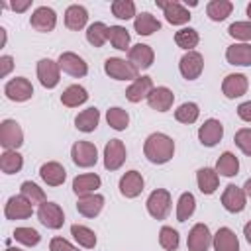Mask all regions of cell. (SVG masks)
<instances>
[{"label":"cell","mask_w":251,"mask_h":251,"mask_svg":"<svg viewBox=\"0 0 251 251\" xmlns=\"http://www.w3.org/2000/svg\"><path fill=\"white\" fill-rule=\"evenodd\" d=\"M143 155L153 165H165L175 155V141L167 133L155 131L151 133L143 143Z\"/></svg>","instance_id":"cell-1"},{"label":"cell","mask_w":251,"mask_h":251,"mask_svg":"<svg viewBox=\"0 0 251 251\" xmlns=\"http://www.w3.org/2000/svg\"><path fill=\"white\" fill-rule=\"evenodd\" d=\"M104 73L110 78H116V80H135V78H139V71L129 61L120 59V57H108L104 61Z\"/></svg>","instance_id":"cell-2"},{"label":"cell","mask_w":251,"mask_h":251,"mask_svg":"<svg viewBox=\"0 0 251 251\" xmlns=\"http://www.w3.org/2000/svg\"><path fill=\"white\" fill-rule=\"evenodd\" d=\"M147 212L151 218L155 220H165L171 212V192L165 188H155L149 196H147Z\"/></svg>","instance_id":"cell-3"},{"label":"cell","mask_w":251,"mask_h":251,"mask_svg":"<svg viewBox=\"0 0 251 251\" xmlns=\"http://www.w3.org/2000/svg\"><path fill=\"white\" fill-rule=\"evenodd\" d=\"M0 145L10 151H18L24 145V131L16 120H2L0 124Z\"/></svg>","instance_id":"cell-4"},{"label":"cell","mask_w":251,"mask_h":251,"mask_svg":"<svg viewBox=\"0 0 251 251\" xmlns=\"http://www.w3.org/2000/svg\"><path fill=\"white\" fill-rule=\"evenodd\" d=\"M71 157H73V163L76 167L88 169V167H94L96 165V161H98V149L90 141H76L71 147Z\"/></svg>","instance_id":"cell-5"},{"label":"cell","mask_w":251,"mask_h":251,"mask_svg":"<svg viewBox=\"0 0 251 251\" xmlns=\"http://www.w3.org/2000/svg\"><path fill=\"white\" fill-rule=\"evenodd\" d=\"M4 94L12 102H25L33 96V86L25 76H16L4 84Z\"/></svg>","instance_id":"cell-6"},{"label":"cell","mask_w":251,"mask_h":251,"mask_svg":"<svg viewBox=\"0 0 251 251\" xmlns=\"http://www.w3.org/2000/svg\"><path fill=\"white\" fill-rule=\"evenodd\" d=\"M126 145L122 139H110L104 147V169L106 171H118L126 163Z\"/></svg>","instance_id":"cell-7"},{"label":"cell","mask_w":251,"mask_h":251,"mask_svg":"<svg viewBox=\"0 0 251 251\" xmlns=\"http://www.w3.org/2000/svg\"><path fill=\"white\" fill-rule=\"evenodd\" d=\"M178 71L186 80H196L204 71V57L198 51H186L180 57Z\"/></svg>","instance_id":"cell-8"},{"label":"cell","mask_w":251,"mask_h":251,"mask_svg":"<svg viewBox=\"0 0 251 251\" xmlns=\"http://www.w3.org/2000/svg\"><path fill=\"white\" fill-rule=\"evenodd\" d=\"M37 78L41 82V86L45 88H55L61 80V67L57 61L53 59H39L37 61Z\"/></svg>","instance_id":"cell-9"},{"label":"cell","mask_w":251,"mask_h":251,"mask_svg":"<svg viewBox=\"0 0 251 251\" xmlns=\"http://www.w3.org/2000/svg\"><path fill=\"white\" fill-rule=\"evenodd\" d=\"M37 220L45 227H49V229H59L65 224V214H63V210H61L59 204H55V202H43L37 208Z\"/></svg>","instance_id":"cell-10"},{"label":"cell","mask_w":251,"mask_h":251,"mask_svg":"<svg viewBox=\"0 0 251 251\" xmlns=\"http://www.w3.org/2000/svg\"><path fill=\"white\" fill-rule=\"evenodd\" d=\"M31 214H33V204L25 196H22V194L10 196L6 206H4V216L8 220H25Z\"/></svg>","instance_id":"cell-11"},{"label":"cell","mask_w":251,"mask_h":251,"mask_svg":"<svg viewBox=\"0 0 251 251\" xmlns=\"http://www.w3.org/2000/svg\"><path fill=\"white\" fill-rule=\"evenodd\" d=\"M29 24H31L33 29H37L41 33H49L57 25V14L49 6H39V8L33 10V14L29 18Z\"/></svg>","instance_id":"cell-12"},{"label":"cell","mask_w":251,"mask_h":251,"mask_svg":"<svg viewBox=\"0 0 251 251\" xmlns=\"http://www.w3.org/2000/svg\"><path fill=\"white\" fill-rule=\"evenodd\" d=\"M245 204H247V196L243 192V188L235 186V184H227L224 188V194H222V206L229 212V214H239L245 210Z\"/></svg>","instance_id":"cell-13"},{"label":"cell","mask_w":251,"mask_h":251,"mask_svg":"<svg viewBox=\"0 0 251 251\" xmlns=\"http://www.w3.org/2000/svg\"><path fill=\"white\" fill-rule=\"evenodd\" d=\"M212 237L214 235L210 233V227L206 224H196L188 231L186 247H188V251H208L212 245Z\"/></svg>","instance_id":"cell-14"},{"label":"cell","mask_w":251,"mask_h":251,"mask_svg":"<svg viewBox=\"0 0 251 251\" xmlns=\"http://www.w3.org/2000/svg\"><path fill=\"white\" fill-rule=\"evenodd\" d=\"M159 8H163L165 12V20L173 25H182V24H188L190 22V12L176 0H171V2H165V0H157L155 2Z\"/></svg>","instance_id":"cell-15"},{"label":"cell","mask_w":251,"mask_h":251,"mask_svg":"<svg viewBox=\"0 0 251 251\" xmlns=\"http://www.w3.org/2000/svg\"><path fill=\"white\" fill-rule=\"evenodd\" d=\"M222 137H224V126H222V122L216 120V118L206 120V122L198 127V139H200V143L206 145V147L218 145V143L222 141Z\"/></svg>","instance_id":"cell-16"},{"label":"cell","mask_w":251,"mask_h":251,"mask_svg":"<svg viewBox=\"0 0 251 251\" xmlns=\"http://www.w3.org/2000/svg\"><path fill=\"white\" fill-rule=\"evenodd\" d=\"M59 67H61V71L63 73H67V75H71V76H84L86 73H88V65H86V61L82 59V57H78L76 53H73V51H65V53H61L59 55Z\"/></svg>","instance_id":"cell-17"},{"label":"cell","mask_w":251,"mask_h":251,"mask_svg":"<svg viewBox=\"0 0 251 251\" xmlns=\"http://www.w3.org/2000/svg\"><path fill=\"white\" fill-rule=\"evenodd\" d=\"M247 88H249V80H247V76L241 75V73H231V75H227V76L224 78V82H222V92H224V96L229 98V100L241 98V96L247 92Z\"/></svg>","instance_id":"cell-18"},{"label":"cell","mask_w":251,"mask_h":251,"mask_svg":"<svg viewBox=\"0 0 251 251\" xmlns=\"http://www.w3.org/2000/svg\"><path fill=\"white\" fill-rule=\"evenodd\" d=\"M153 59H155V53L149 45L145 43H137L133 47H129L127 51V61L137 69V71H145L153 65Z\"/></svg>","instance_id":"cell-19"},{"label":"cell","mask_w":251,"mask_h":251,"mask_svg":"<svg viewBox=\"0 0 251 251\" xmlns=\"http://www.w3.org/2000/svg\"><path fill=\"white\" fill-rule=\"evenodd\" d=\"M145 180L141 176L139 171H127L122 178H120V194L126 198H135L143 192Z\"/></svg>","instance_id":"cell-20"},{"label":"cell","mask_w":251,"mask_h":251,"mask_svg":"<svg viewBox=\"0 0 251 251\" xmlns=\"http://www.w3.org/2000/svg\"><path fill=\"white\" fill-rule=\"evenodd\" d=\"M39 176L47 186H61L67 178V171L57 161H47L39 167Z\"/></svg>","instance_id":"cell-21"},{"label":"cell","mask_w":251,"mask_h":251,"mask_svg":"<svg viewBox=\"0 0 251 251\" xmlns=\"http://www.w3.org/2000/svg\"><path fill=\"white\" fill-rule=\"evenodd\" d=\"M173 102H175V94L171 88L167 86H155L151 90V94L147 96V104L151 110H157V112H167L173 108Z\"/></svg>","instance_id":"cell-22"},{"label":"cell","mask_w":251,"mask_h":251,"mask_svg":"<svg viewBox=\"0 0 251 251\" xmlns=\"http://www.w3.org/2000/svg\"><path fill=\"white\" fill-rule=\"evenodd\" d=\"M102 208H104V196L98 194V192L78 196V200H76V210L84 218H96L102 212Z\"/></svg>","instance_id":"cell-23"},{"label":"cell","mask_w":251,"mask_h":251,"mask_svg":"<svg viewBox=\"0 0 251 251\" xmlns=\"http://www.w3.org/2000/svg\"><path fill=\"white\" fill-rule=\"evenodd\" d=\"M153 88H155V86H153L151 76H139V78H135V80L126 88V98H127L129 102L137 104V102H141V100H147V96L151 94Z\"/></svg>","instance_id":"cell-24"},{"label":"cell","mask_w":251,"mask_h":251,"mask_svg":"<svg viewBox=\"0 0 251 251\" xmlns=\"http://www.w3.org/2000/svg\"><path fill=\"white\" fill-rule=\"evenodd\" d=\"M226 61L237 67L251 65V43H233L226 49Z\"/></svg>","instance_id":"cell-25"},{"label":"cell","mask_w":251,"mask_h":251,"mask_svg":"<svg viewBox=\"0 0 251 251\" xmlns=\"http://www.w3.org/2000/svg\"><path fill=\"white\" fill-rule=\"evenodd\" d=\"M214 251H239V239L229 227H220L212 237Z\"/></svg>","instance_id":"cell-26"},{"label":"cell","mask_w":251,"mask_h":251,"mask_svg":"<svg viewBox=\"0 0 251 251\" xmlns=\"http://www.w3.org/2000/svg\"><path fill=\"white\" fill-rule=\"evenodd\" d=\"M100 184H102V180L98 175L84 173V175H78L73 178V192L76 196H86V194L96 192V188H100Z\"/></svg>","instance_id":"cell-27"},{"label":"cell","mask_w":251,"mask_h":251,"mask_svg":"<svg viewBox=\"0 0 251 251\" xmlns=\"http://www.w3.org/2000/svg\"><path fill=\"white\" fill-rule=\"evenodd\" d=\"M88 22V12L84 6L80 4H71L67 10H65V25L73 31H78L86 25Z\"/></svg>","instance_id":"cell-28"},{"label":"cell","mask_w":251,"mask_h":251,"mask_svg":"<svg viewBox=\"0 0 251 251\" xmlns=\"http://www.w3.org/2000/svg\"><path fill=\"white\" fill-rule=\"evenodd\" d=\"M196 182H198V188L202 194H214L220 184V175L216 173V169L202 167L196 173Z\"/></svg>","instance_id":"cell-29"},{"label":"cell","mask_w":251,"mask_h":251,"mask_svg":"<svg viewBox=\"0 0 251 251\" xmlns=\"http://www.w3.org/2000/svg\"><path fill=\"white\" fill-rule=\"evenodd\" d=\"M86 100H88V92H86V88L80 86V84H71V86H67V88L63 90V94H61V102H63V106H67V108H78V106L84 104Z\"/></svg>","instance_id":"cell-30"},{"label":"cell","mask_w":251,"mask_h":251,"mask_svg":"<svg viewBox=\"0 0 251 251\" xmlns=\"http://www.w3.org/2000/svg\"><path fill=\"white\" fill-rule=\"evenodd\" d=\"M98 122H100V112H98V108H86V110H82V112H78L76 114V118H75V126H76V129H80V131H84V133H90V131H94L96 127H98Z\"/></svg>","instance_id":"cell-31"},{"label":"cell","mask_w":251,"mask_h":251,"mask_svg":"<svg viewBox=\"0 0 251 251\" xmlns=\"http://www.w3.org/2000/svg\"><path fill=\"white\" fill-rule=\"evenodd\" d=\"M133 29H135V33H139V35H151V33H155V31L161 29V22H159L153 14L141 12V14H137L135 20H133Z\"/></svg>","instance_id":"cell-32"},{"label":"cell","mask_w":251,"mask_h":251,"mask_svg":"<svg viewBox=\"0 0 251 251\" xmlns=\"http://www.w3.org/2000/svg\"><path fill=\"white\" fill-rule=\"evenodd\" d=\"M216 173L222 176H235L239 173V159L231 151H224L216 161Z\"/></svg>","instance_id":"cell-33"},{"label":"cell","mask_w":251,"mask_h":251,"mask_svg":"<svg viewBox=\"0 0 251 251\" xmlns=\"http://www.w3.org/2000/svg\"><path fill=\"white\" fill-rule=\"evenodd\" d=\"M22 167H24V157L18 151L4 149V153L0 155V171L6 175H14V173H20Z\"/></svg>","instance_id":"cell-34"},{"label":"cell","mask_w":251,"mask_h":251,"mask_svg":"<svg viewBox=\"0 0 251 251\" xmlns=\"http://www.w3.org/2000/svg\"><path fill=\"white\" fill-rule=\"evenodd\" d=\"M71 235L75 237V241L84 247V249H94L96 247V233L86 227V226H80V224H73L71 226Z\"/></svg>","instance_id":"cell-35"},{"label":"cell","mask_w":251,"mask_h":251,"mask_svg":"<svg viewBox=\"0 0 251 251\" xmlns=\"http://www.w3.org/2000/svg\"><path fill=\"white\" fill-rule=\"evenodd\" d=\"M108 31H110V27L104 22H94L86 27V41L92 47H102L108 41Z\"/></svg>","instance_id":"cell-36"},{"label":"cell","mask_w":251,"mask_h":251,"mask_svg":"<svg viewBox=\"0 0 251 251\" xmlns=\"http://www.w3.org/2000/svg\"><path fill=\"white\" fill-rule=\"evenodd\" d=\"M231 10H233V4H231L229 0H212V2H208V6H206V14H208V18H210L212 22H222V20H226V18L231 14Z\"/></svg>","instance_id":"cell-37"},{"label":"cell","mask_w":251,"mask_h":251,"mask_svg":"<svg viewBox=\"0 0 251 251\" xmlns=\"http://www.w3.org/2000/svg\"><path fill=\"white\" fill-rule=\"evenodd\" d=\"M198 41H200V35L194 27H182L175 33V43L184 51H194Z\"/></svg>","instance_id":"cell-38"},{"label":"cell","mask_w":251,"mask_h":251,"mask_svg":"<svg viewBox=\"0 0 251 251\" xmlns=\"http://www.w3.org/2000/svg\"><path fill=\"white\" fill-rule=\"evenodd\" d=\"M196 210V198L192 192H182L178 196V202H176V220L178 222H186Z\"/></svg>","instance_id":"cell-39"},{"label":"cell","mask_w":251,"mask_h":251,"mask_svg":"<svg viewBox=\"0 0 251 251\" xmlns=\"http://www.w3.org/2000/svg\"><path fill=\"white\" fill-rule=\"evenodd\" d=\"M108 41L118 51H126V49L129 51V33H127V29L124 25H110Z\"/></svg>","instance_id":"cell-40"},{"label":"cell","mask_w":251,"mask_h":251,"mask_svg":"<svg viewBox=\"0 0 251 251\" xmlns=\"http://www.w3.org/2000/svg\"><path fill=\"white\" fill-rule=\"evenodd\" d=\"M106 122H108V126H110L112 129L124 131V129L127 127V124H129V114H127L124 108L114 106V108H110V110L106 112Z\"/></svg>","instance_id":"cell-41"},{"label":"cell","mask_w":251,"mask_h":251,"mask_svg":"<svg viewBox=\"0 0 251 251\" xmlns=\"http://www.w3.org/2000/svg\"><path fill=\"white\" fill-rule=\"evenodd\" d=\"M198 116H200V108H198L196 102H184V104H180V106L175 110L176 122L186 124V126L194 124V122L198 120Z\"/></svg>","instance_id":"cell-42"},{"label":"cell","mask_w":251,"mask_h":251,"mask_svg":"<svg viewBox=\"0 0 251 251\" xmlns=\"http://www.w3.org/2000/svg\"><path fill=\"white\" fill-rule=\"evenodd\" d=\"M20 194L25 196L33 206H35V204L41 206L43 202H47V196H45L43 188H39V186H37L35 182H31V180H24V182H22V186H20Z\"/></svg>","instance_id":"cell-43"},{"label":"cell","mask_w":251,"mask_h":251,"mask_svg":"<svg viewBox=\"0 0 251 251\" xmlns=\"http://www.w3.org/2000/svg\"><path fill=\"white\" fill-rule=\"evenodd\" d=\"M178 231L173 229L171 226H163L159 229V245L165 249V251H176L178 249Z\"/></svg>","instance_id":"cell-44"},{"label":"cell","mask_w":251,"mask_h":251,"mask_svg":"<svg viewBox=\"0 0 251 251\" xmlns=\"http://www.w3.org/2000/svg\"><path fill=\"white\" fill-rule=\"evenodd\" d=\"M14 239L25 247H35L41 241V235L33 227H16L14 229Z\"/></svg>","instance_id":"cell-45"},{"label":"cell","mask_w":251,"mask_h":251,"mask_svg":"<svg viewBox=\"0 0 251 251\" xmlns=\"http://www.w3.org/2000/svg\"><path fill=\"white\" fill-rule=\"evenodd\" d=\"M112 14L118 18V20H131L135 18V4L131 0H114L112 2Z\"/></svg>","instance_id":"cell-46"},{"label":"cell","mask_w":251,"mask_h":251,"mask_svg":"<svg viewBox=\"0 0 251 251\" xmlns=\"http://www.w3.org/2000/svg\"><path fill=\"white\" fill-rule=\"evenodd\" d=\"M227 33L241 41V43H247L251 41V22H233L229 27H227Z\"/></svg>","instance_id":"cell-47"},{"label":"cell","mask_w":251,"mask_h":251,"mask_svg":"<svg viewBox=\"0 0 251 251\" xmlns=\"http://www.w3.org/2000/svg\"><path fill=\"white\" fill-rule=\"evenodd\" d=\"M233 141H235V145H237L247 157H251V127H241V129H237L235 135H233Z\"/></svg>","instance_id":"cell-48"},{"label":"cell","mask_w":251,"mask_h":251,"mask_svg":"<svg viewBox=\"0 0 251 251\" xmlns=\"http://www.w3.org/2000/svg\"><path fill=\"white\" fill-rule=\"evenodd\" d=\"M49 251H78V247L73 245V243H69L63 237H53L49 241Z\"/></svg>","instance_id":"cell-49"},{"label":"cell","mask_w":251,"mask_h":251,"mask_svg":"<svg viewBox=\"0 0 251 251\" xmlns=\"http://www.w3.org/2000/svg\"><path fill=\"white\" fill-rule=\"evenodd\" d=\"M12 69H14V59L10 55H2L0 57V78L8 76Z\"/></svg>","instance_id":"cell-50"},{"label":"cell","mask_w":251,"mask_h":251,"mask_svg":"<svg viewBox=\"0 0 251 251\" xmlns=\"http://www.w3.org/2000/svg\"><path fill=\"white\" fill-rule=\"evenodd\" d=\"M237 116H239L243 122H249V124H251V100L241 102V104L237 106Z\"/></svg>","instance_id":"cell-51"},{"label":"cell","mask_w":251,"mask_h":251,"mask_svg":"<svg viewBox=\"0 0 251 251\" xmlns=\"http://www.w3.org/2000/svg\"><path fill=\"white\" fill-rule=\"evenodd\" d=\"M29 6H31V0H24V2H12V4H10V8H12L14 12H25Z\"/></svg>","instance_id":"cell-52"},{"label":"cell","mask_w":251,"mask_h":251,"mask_svg":"<svg viewBox=\"0 0 251 251\" xmlns=\"http://www.w3.org/2000/svg\"><path fill=\"white\" fill-rule=\"evenodd\" d=\"M243 235H245V239H247V243L251 245V220L243 226Z\"/></svg>","instance_id":"cell-53"},{"label":"cell","mask_w":251,"mask_h":251,"mask_svg":"<svg viewBox=\"0 0 251 251\" xmlns=\"http://www.w3.org/2000/svg\"><path fill=\"white\" fill-rule=\"evenodd\" d=\"M243 192H245L247 198H251V178L245 180V184H243Z\"/></svg>","instance_id":"cell-54"},{"label":"cell","mask_w":251,"mask_h":251,"mask_svg":"<svg viewBox=\"0 0 251 251\" xmlns=\"http://www.w3.org/2000/svg\"><path fill=\"white\" fill-rule=\"evenodd\" d=\"M247 18H249V22H251V2L247 4Z\"/></svg>","instance_id":"cell-55"},{"label":"cell","mask_w":251,"mask_h":251,"mask_svg":"<svg viewBox=\"0 0 251 251\" xmlns=\"http://www.w3.org/2000/svg\"><path fill=\"white\" fill-rule=\"evenodd\" d=\"M6 251H22V249H18V247H6Z\"/></svg>","instance_id":"cell-56"}]
</instances>
